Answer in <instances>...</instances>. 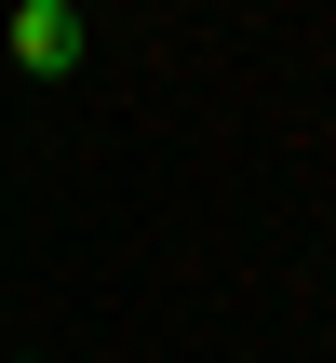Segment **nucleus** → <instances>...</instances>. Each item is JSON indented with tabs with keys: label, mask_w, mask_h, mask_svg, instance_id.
Wrapping results in <instances>:
<instances>
[{
	"label": "nucleus",
	"mask_w": 336,
	"mask_h": 363,
	"mask_svg": "<svg viewBox=\"0 0 336 363\" xmlns=\"http://www.w3.org/2000/svg\"><path fill=\"white\" fill-rule=\"evenodd\" d=\"M13 67H81V0H13Z\"/></svg>",
	"instance_id": "obj_1"
}]
</instances>
